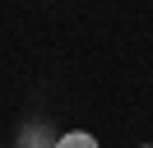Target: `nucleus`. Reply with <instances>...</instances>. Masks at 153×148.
Here are the masks:
<instances>
[{"instance_id": "1", "label": "nucleus", "mask_w": 153, "mask_h": 148, "mask_svg": "<svg viewBox=\"0 0 153 148\" xmlns=\"http://www.w3.org/2000/svg\"><path fill=\"white\" fill-rule=\"evenodd\" d=\"M56 148H97V139L88 134V130H70V134L56 139Z\"/></svg>"}, {"instance_id": "2", "label": "nucleus", "mask_w": 153, "mask_h": 148, "mask_svg": "<svg viewBox=\"0 0 153 148\" xmlns=\"http://www.w3.org/2000/svg\"><path fill=\"white\" fill-rule=\"evenodd\" d=\"M139 148H153V144H139Z\"/></svg>"}]
</instances>
